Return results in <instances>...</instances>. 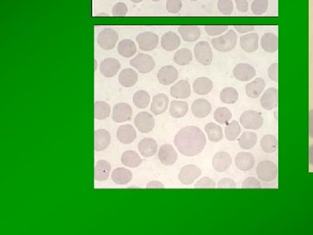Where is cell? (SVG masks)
<instances>
[{
    "instance_id": "1",
    "label": "cell",
    "mask_w": 313,
    "mask_h": 235,
    "mask_svg": "<svg viewBox=\"0 0 313 235\" xmlns=\"http://www.w3.org/2000/svg\"><path fill=\"white\" fill-rule=\"evenodd\" d=\"M174 144L178 152L184 156H196L204 150L206 137L197 126H185L176 134Z\"/></svg>"
},
{
    "instance_id": "2",
    "label": "cell",
    "mask_w": 313,
    "mask_h": 235,
    "mask_svg": "<svg viewBox=\"0 0 313 235\" xmlns=\"http://www.w3.org/2000/svg\"><path fill=\"white\" fill-rule=\"evenodd\" d=\"M238 41V36L233 30H230L225 34L211 39V44L217 51L227 52L234 49Z\"/></svg>"
},
{
    "instance_id": "3",
    "label": "cell",
    "mask_w": 313,
    "mask_h": 235,
    "mask_svg": "<svg viewBox=\"0 0 313 235\" xmlns=\"http://www.w3.org/2000/svg\"><path fill=\"white\" fill-rule=\"evenodd\" d=\"M256 173L260 181L264 182H271L277 178L278 167L273 161L264 160L258 165Z\"/></svg>"
},
{
    "instance_id": "4",
    "label": "cell",
    "mask_w": 313,
    "mask_h": 235,
    "mask_svg": "<svg viewBox=\"0 0 313 235\" xmlns=\"http://www.w3.org/2000/svg\"><path fill=\"white\" fill-rule=\"evenodd\" d=\"M240 123L244 128L249 130H257L261 128L264 124L262 114L256 111H246L240 116Z\"/></svg>"
},
{
    "instance_id": "5",
    "label": "cell",
    "mask_w": 313,
    "mask_h": 235,
    "mask_svg": "<svg viewBox=\"0 0 313 235\" xmlns=\"http://www.w3.org/2000/svg\"><path fill=\"white\" fill-rule=\"evenodd\" d=\"M130 64L141 73H149L155 67L154 58L146 53H139L130 61Z\"/></svg>"
},
{
    "instance_id": "6",
    "label": "cell",
    "mask_w": 313,
    "mask_h": 235,
    "mask_svg": "<svg viewBox=\"0 0 313 235\" xmlns=\"http://www.w3.org/2000/svg\"><path fill=\"white\" fill-rule=\"evenodd\" d=\"M194 55L201 65H210L212 62V50L207 41H200L195 44Z\"/></svg>"
},
{
    "instance_id": "7",
    "label": "cell",
    "mask_w": 313,
    "mask_h": 235,
    "mask_svg": "<svg viewBox=\"0 0 313 235\" xmlns=\"http://www.w3.org/2000/svg\"><path fill=\"white\" fill-rule=\"evenodd\" d=\"M136 39L139 47L144 51H153L158 44V36L152 31L140 32Z\"/></svg>"
},
{
    "instance_id": "8",
    "label": "cell",
    "mask_w": 313,
    "mask_h": 235,
    "mask_svg": "<svg viewBox=\"0 0 313 235\" xmlns=\"http://www.w3.org/2000/svg\"><path fill=\"white\" fill-rule=\"evenodd\" d=\"M119 40V34L113 29L106 28L100 31L98 36L99 46L105 50H112Z\"/></svg>"
},
{
    "instance_id": "9",
    "label": "cell",
    "mask_w": 313,
    "mask_h": 235,
    "mask_svg": "<svg viewBox=\"0 0 313 235\" xmlns=\"http://www.w3.org/2000/svg\"><path fill=\"white\" fill-rule=\"evenodd\" d=\"M134 125L140 133H148L153 131L155 126V120L151 113L141 112L138 113L134 119Z\"/></svg>"
},
{
    "instance_id": "10",
    "label": "cell",
    "mask_w": 313,
    "mask_h": 235,
    "mask_svg": "<svg viewBox=\"0 0 313 235\" xmlns=\"http://www.w3.org/2000/svg\"><path fill=\"white\" fill-rule=\"evenodd\" d=\"M201 174L202 171L199 167L195 165H186L181 168L178 174V180L182 184L188 186L192 184L200 176Z\"/></svg>"
},
{
    "instance_id": "11",
    "label": "cell",
    "mask_w": 313,
    "mask_h": 235,
    "mask_svg": "<svg viewBox=\"0 0 313 235\" xmlns=\"http://www.w3.org/2000/svg\"><path fill=\"white\" fill-rule=\"evenodd\" d=\"M133 117V108L126 103H119L113 107V119L116 123L129 121Z\"/></svg>"
},
{
    "instance_id": "12",
    "label": "cell",
    "mask_w": 313,
    "mask_h": 235,
    "mask_svg": "<svg viewBox=\"0 0 313 235\" xmlns=\"http://www.w3.org/2000/svg\"><path fill=\"white\" fill-rule=\"evenodd\" d=\"M178 78V72L172 65H164L157 72V80L161 85L173 84Z\"/></svg>"
},
{
    "instance_id": "13",
    "label": "cell",
    "mask_w": 313,
    "mask_h": 235,
    "mask_svg": "<svg viewBox=\"0 0 313 235\" xmlns=\"http://www.w3.org/2000/svg\"><path fill=\"white\" fill-rule=\"evenodd\" d=\"M233 75L239 81H250L256 76V70L249 64H238L233 69Z\"/></svg>"
},
{
    "instance_id": "14",
    "label": "cell",
    "mask_w": 313,
    "mask_h": 235,
    "mask_svg": "<svg viewBox=\"0 0 313 235\" xmlns=\"http://www.w3.org/2000/svg\"><path fill=\"white\" fill-rule=\"evenodd\" d=\"M232 157L225 152L217 153L212 159V167L218 173H223L228 170L232 166Z\"/></svg>"
},
{
    "instance_id": "15",
    "label": "cell",
    "mask_w": 313,
    "mask_h": 235,
    "mask_svg": "<svg viewBox=\"0 0 313 235\" xmlns=\"http://www.w3.org/2000/svg\"><path fill=\"white\" fill-rule=\"evenodd\" d=\"M120 63L119 60L114 58H105L101 64H100V72L102 75L107 78H112L113 76L116 75L120 69Z\"/></svg>"
},
{
    "instance_id": "16",
    "label": "cell",
    "mask_w": 313,
    "mask_h": 235,
    "mask_svg": "<svg viewBox=\"0 0 313 235\" xmlns=\"http://www.w3.org/2000/svg\"><path fill=\"white\" fill-rule=\"evenodd\" d=\"M158 159L165 166H171L176 162L177 154L174 147L170 144H164L158 151Z\"/></svg>"
},
{
    "instance_id": "17",
    "label": "cell",
    "mask_w": 313,
    "mask_h": 235,
    "mask_svg": "<svg viewBox=\"0 0 313 235\" xmlns=\"http://www.w3.org/2000/svg\"><path fill=\"white\" fill-rule=\"evenodd\" d=\"M278 101H279L278 90L274 87H271L267 89L263 94L260 99V104L264 109L270 111L278 106Z\"/></svg>"
},
{
    "instance_id": "18",
    "label": "cell",
    "mask_w": 313,
    "mask_h": 235,
    "mask_svg": "<svg viewBox=\"0 0 313 235\" xmlns=\"http://www.w3.org/2000/svg\"><path fill=\"white\" fill-rule=\"evenodd\" d=\"M191 112L196 118L203 119L207 117L211 112V103L204 99H196L192 103Z\"/></svg>"
},
{
    "instance_id": "19",
    "label": "cell",
    "mask_w": 313,
    "mask_h": 235,
    "mask_svg": "<svg viewBox=\"0 0 313 235\" xmlns=\"http://www.w3.org/2000/svg\"><path fill=\"white\" fill-rule=\"evenodd\" d=\"M136 130L131 125L119 126V129L117 131V139L120 143L125 145L133 143V141L136 140Z\"/></svg>"
},
{
    "instance_id": "20",
    "label": "cell",
    "mask_w": 313,
    "mask_h": 235,
    "mask_svg": "<svg viewBox=\"0 0 313 235\" xmlns=\"http://www.w3.org/2000/svg\"><path fill=\"white\" fill-rule=\"evenodd\" d=\"M170 94L176 99H188L191 95V85L186 80H179L170 87Z\"/></svg>"
},
{
    "instance_id": "21",
    "label": "cell",
    "mask_w": 313,
    "mask_h": 235,
    "mask_svg": "<svg viewBox=\"0 0 313 235\" xmlns=\"http://www.w3.org/2000/svg\"><path fill=\"white\" fill-rule=\"evenodd\" d=\"M169 106V98L164 93H158L154 96L151 105V111L155 115H160L166 112Z\"/></svg>"
},
{
    "instance_id": "22",
    "label": "cell",
    "mask_w": 313,
    "mask_h": 235,
    "mask_svg": "<svg viewBox=\"0 0 313 235\" xmlns=\"http://www.w3.org/2000/svg\"><path fill=\"white\" fill-rule=\"evenodd\" d=\"M235 165L239 170H252L255 165V158L250 153H239L235 158Z\"/></svg>"
},
{
    "instance_id": "23",
    "label": "cell",
    "mask_w": 313,
    "mask_h": 235,
    "mask_svg": "<svg viewBox=\"0 0 313 235\" xmlns=\"http://www.w3.org/2000/svg\"><path fill=\"white\" fill-rule=\"evenodd\" d=\"M180 43V37L173 31H167L161 38V46L164 51H174L179 47Z\"/></svg>"
},
{
    "instance_id": "24",
    "label": "cell",
    "mask_w": 313,
    "mask_h": 235,
    "mask_svg": "<svg viewBox=\"0 0 313 235\" xmlns=\"http://www.w3.org/2000/svg\"><path fill=\"white\" fill-rule=\"evenodd\" d=\"M111 142V134L105 129L96 130L94 133V149L101 152L106 149Z\"/></svg>"
},
{
    "instance_id": "25",
    "label": "cell",
    "mask_w": 313,
    "mask_h": 235,
    "mask_svg": "<svg viewBox=\"0 0 313 235\" xmlns=\"http://www.w3.org/2000/svg\"><path fill=\"white\" fill-rule=\"evenodd\" d=\"M240 45L246 52H254L259 49V35L255 32L243 35L240 38Z\"/></svg>"
},
{
    "instance_id": "26",
    "label": "cell",
    "mask_w": 313,
    "mask_h": 235,
    "mask_svg": "<svg viewBox=\"0 0 313 235\" xmlns=\"http://www.w3.org/2000/svg\"><path fill=\"white\" fill-rule=\"evenodd\" d=\"M181 38L186 42H194L201 35V30L197 25H180L178 27Z\"/></svg>"
},
{
    "instance_id": "27",
    "label": "cell",
    "mask_w": 313,
    "mask_h": 235,
    "mask_svg": "<svg viewBox=\"0 0 313 235\" xmlns=\"http://www.w3.org/2000/svg\"><path fill=\"white\" fill-rule=\"evenodd\" d=\"M266 87V82L262 78H257L245 86V92L250 98H259Z\"/></svg>"
},
{
    "instance_id": "28",
    "label": "cell",
    "mask_w": 313,
    "mask_h": 235,
    "mask_svg": "<svg viewBox=\"0 0 313 235\" xmlns=\"http://www.w3.org/2000/svg\"><path fill=\"white\" fill-rule=\"evenodd\" d=\"M138 148L140 151V154L142 156L152 157L156 154L157 150V144L156 141L151 138H145L140 141L138 145Z\"/></svg>"
},
{
    "instance_id": "29",
    "label": "cell",
    "mask_w": 313,
    "mask_h": 235,
    "mask_svg": "<svg viewBox=\"0 0 313 235\" xmlns=\"http://www.w3.org/2000/svg\"><path fill=\"white\" fill-rule=\"evenodd\" d=\"M213 83L207 77H198L193 83V91L198 95H206L211 92Z\"/></svg>"
},
{
    "instance_id": "30",
    "label": "cell",
    "mask_w": 313,
    "mask_h": 235,
    "mask_svg": "<svg viewBox=\"0 0 313 235\" xmlns=\"http://www.w3.org/2000/svg\"><path fill=\"white\" fill-rule=\"evenodd\" d=\"M139 75L135 70L127 68L122 70L119 75V81L125 87H132L136 84Z\"/></svg>"
},
{
    "instance_id": "31",
    "label": "cell",
    "mask_w": 313,
    "mask_h": 235,
    "mask_svg": "<svg viewBox=\"0 0 313 235\" xmlns=\"http://www.w3.org/2000/svg\"><path fill=\"white\" fill-rule=\"evenodd\" d=\"M261 46L266 52H276L279 49V38L277 35L272 32L266 33L261 38Z\"/></svg>"
},
{
    "instance_id": "32",
    "label": "cell",
    "mask_w": 313,
    "mask_h": 235,
    "mask_svg": "<svg viewBox=\"0 0 313 235\" xmlns=\"http://www.w3.org/2000/svg\"><path fill=\"white\" fill-rule=\"evenodd\" d=\"M111 172V164L106 160H99L95 166L94 178L97 181H105L108 179Z\"/></svg>"
},
{
    "instance_id": "33",
    "label": "cell",
    "mask_w": 313,
    "mask_h": 235,
    "mask_svg": "<svg viewBox=\"0 0 313 235\" xmlns=\"http://www.w3.org/2000/svg\"><path fill=\"white\" fill-rule=\"evenodd\" d=\"M133 179V174L129 169L119 167L112 173V180L118 185H126Z\"/></svg>"
},
{
    "instance_id": "34",
    "label": "cell",
    "mask_w": 313,
    "mask_h": 235,
    "mask_svg": "<svg viewBox=\"0 0 313 235\" xmlns=\"http://www.w3.org/2000/svg\"><path fill=\"white\" fill-rule=\"evenodd\" d=\"M189 106L188 104L184 101L181 100H173L170 104V116L173 117L175 119H179L182 117L185 116L188 113Z\"/></svg>"
},
{
    "instance_id": "35",
    "label": "cell",
    "mask_w": 313,
    "mask_h": 235,
    "mask_svg": "<svg viewBox=\"0 0 313 235\" xmlns=\"http://www.w3.org/2000/svg\"><path fill=\"white\" fill-rule=\"evenodd\" d=\"M121 162L126 167L135 168L142 163V160H141L139 154L136 153L135 151L129 150L126 151L121 155Z\"/></svg>"
},
{
    "instance_id": "36",
    "label": "cell",
    "mask_w": 313,
    "mask_h": 235,
    "mask_svg": "<svg viewBox=\"0 0 313 235\" xmlns=\"http://www.w3.org/2000/svg\"><path fill=\"white\" fill-rule=\"evenodd\" d=\"M205 133H207L208 139L211 142H219L223 140V130L220 126L216 123H208L204 127Z\"/></svg>"
},
{
    "instance_id": "37",
    "label": "cell",
    "mask_w": 313,
    "mask_h": 235,
    "mask_svg": "<svg viewBox=\"0 0 313 235\" xmlns=\"http://www.w3.org/2000/svg\"><path fill=\"white\" fill-rule=\"evenodd\" d=\"M118 51L119 54L125 58H131L136 53V44L131 39H123L118 45Z\"/></svg>"
},
{
    "instance_id": "38",
    "label": "cell",
    "mask_w": 313,
    "mask_h": 235,
    "mask_svg": "<svg viewBox=\"0 0 313 235\" xmlns=\"http://www.w3.org/2000/svg\"><path fill=\"white\" fill-rule=\"evenodd\" d=\"M258 141V136L255 133L252 132H245L242 133L241 136L238 139V145L242 149H252V147H255Z\"/></svg>"
},
{
    "instance_id": "39",
    "label": "cell",
    "mask_w": 313,
    "mask_h": 235,
    "mask_svg": "<svg viewBox=\"0 0 313 235\" xmlns=\"http://www.w3.org/2000/svg\"><path fill=\"white\" fill-rule=\"evenodd\" d=\"M260 147L266 154H273L278 149V140L274 135L267 134L263 137Z\"/></svg>"
},
{
    "instance_id": "40",
    "label": "cell",
    "mask_w": 313,
    "mask_h": 235,
    "mask_svg": "<svg viewBox=\"0 0 313 235\" xmlns=\"http://www.w3.org/2000/svg\"><path fill=\"white\" fill-rule=\"evenodd\" d=\"M192 52L190 49L183 48L180 49L174 55L173 60L177 65H187L192 61Z\"/></svg>"
},
{
    "instance_id": "41",
    "label": "cell",
    "mask_w": 313,
    "mask_h": 235,
    "mask_svg": "<svg viewBox=\"0 0 313 235\" xmlns=\"http://www.w3.org/2000/svg\"><path fill=\"white\" fill-rule=\"evenodd\" d=\"M111 114V107L105 101H96L94 103V117L96 119H106Z\"/></svg>"
},
{
    "instance_id": "42",
    "label": "cell",
    "mask_w": 313,
    "mask_h": 235,
    "mask_svg": "<svg viewBox=\"0 0 313 235\" xmlns=\"http://www.w3.org/2000/svg\"><path fill=\"white\" fill-rule=\"evenodd\" d=\"M151 97L148 92L140 90L134 93L133 95V103L134 105L139 107L140 109H145L147 106H149L150 103Z\"/></svg>"
},
{
    "instance_id": "43",
    "label": "cell",
    "mask_w": 313,
    "mask_h": 235,
    "mask_svg": "<svg viewBox=\"0 0 313 235\" xmlns=\"http://www.w3.org/2000/svg\"><path fill=\"white\" fill-rule=\"evenodd\" d=\"M220 100L225 104H234L238 99V92L233 87H225L220 92Z\"/></svg>"
},
{
    "instance_id": "44",
    "label": "cell",
    "mask_w": 313,
    "mask_h": 235,
    "mask_svg": "<svg viewBox=\"0 0 313 235\" xmlns=\"http://www.w3.org/2000/svg\"><path fill=\"white\" fill-rule=\"evenodd\" d=\"M241 133V127L238 121L232 120L229 122L225 128V137L229 141H234Z\"/></svg>"
},
{
    "instance_id": "45",
    "label": "cell",
    "mask_w": 313,
    "mask_h": 235,
    "mask_svg": "<svg viewBox=\"0 0 313 235\" xmlns=\"http://www.w3.org/2000/svg\"><path fill=\"white\" fill-rule=\"evenodd\" d=\"M214 119L217 122L227 125L232 119V113L227 107H218L214 112Z\"/></svg>"
},
{
    "instance_id": "46",
    "label": "cell",
    "mask_w": 313,
    "mask_h": 235,
    "mask_svg": "<svg viewBox=\"0 0 313 235\" xmlns=\"http://www.w3.org/2000/svg\"><path fill=\"white\" fill-rule=\"evenodd\" d=\"M268 9V0H253L252 3V13L262 15Z\"/></svg>"
},
{
    "instance_id": "47",
    "label": "cell",
    "mask_w": 313,
    "mask_h": 235,
    "mask_svg": "<svg viewBox=\"0 0 313 235\" xmlns=\"http://www.w3.org/2000/svg\"><path fill=\"white\" fill-rule=\"evenodd\" d=\"M218 8L223 15H231L234 5L232 0H218Z\"/></svg>"
},
{
    "instance_id": "48",
    "label": "cell",
    "mask_w": 313,
    "mask_h": 235,
    "mask_svg": "<svg viewBox=\"0 0 313 235\" xmlns=\"http://www.w3.org/2000/svg\"><path fill=\"white\" fill-rule=\"evenodd\" d=\"M228 25H205L204 30L210 36H217L227 31Z\"/></svg>"
},
{
    "instance_id": "49",
    "label": "cell",
    "mask_w": 313,
    "mask_h": 235,
    "mask_svg": "<svg viewBox=\"0 0 313 235\" xmlns=\"http://www.w3.org/2000/svg\"><path fill=\"white\" fill-rule=\"evenodd\" d=\"M262 188L261 184L259 182V180L255 177H248L247 179H245L244 182L242 183V188H245V189H260Z\"/></svg>"
},
{
    "instance_id": "50",
    "label": "cell",
    "mask_w": 313,
    "mask_h": 235,
    "mask_svg": "<svg viewBox=\"0 0 313 235\" xmlns=\"http://www.w3.org/2000/svg\"><path fill=\"white\" fill-rule=\"evenodd\" d=\"M182 8L181 0H167L166 9L170 13H177Z\"/></svg>"
},
{
    "instance_id": "51",
    "label": "cell",
    "mask_w": 313,
    "mask_h": 235,
    "mask_svg": "<svg viewBox=\"0 0 313 235\" xmlns=\"http://www.w3.org/2000/svg\"><path fill=\"white\" fill-rule=\"evenodd\" d=\"M216 183L209 177H203L195 184V188H214Z\"/></svg>"
},
{
    "instance_id": "52",
    "label": "cell",
    "mask_w": 313,
    "mask_h": 235,
    "mask_svg": "<svg viewBox=\"0 0 313 235\" xmlns=\"http://www.w3.org/2000/svg\"><path fill=\"white\" fill-rule=\"evenodd\" d=\"M128 11L126 3H118L113 6V15L114 17H125Z\"/></svg>"
},
{
    "instance_id": "53",
    "label": "cell",
    "mask_w": 313,
    "mask_h": 235,
    "mask_svg": "<svg viewBox=\"0 0 313 235\" xmlns=\"http://www.w3.org/2000/svg\"><path fill=\"white\" fill-rule=\"evenodd\" d=\"M268 76L273 81H279V65L277 63L270 65L269 69H268Z\"/></svg>"
},
{
    "instance_id": "54",
    "label": "cell",
    "mask_w": 313,
    "mask_h": 235,
    "mask_svg": "<svg viewBox=\"0 0 313 235\" xmlns=\"http://www.w3.org/2000/svg\"><path fill=\"white\" fill-rule=\"evenodd\" d=\"M218 188H232L234 189L236 188V183L235 181L230 178H224L220 181H218Z\"/></svg>"
},
{
    "instance_id": "55",
    "label": "cell",
    "mask_w": 313,
    "mask_h": 235,
    "mask_svg": "<svg viewBox=\"0 0 313 235\" xmlns=\"http://www.w3.org/2000/svg\"><path fill=\"white\" fill-rule=\"evenodd\" d=\"M236 7L240 12H246L249 9L247 0H234Z\"/></svg>"
},
{
    "instance_id": "56",
    "label": "cell",
    "mask_w": 313,
    "mask_h": 235,
    "mask_svg": "<svg viewBox=\"0 0 313 235\" xmlns=\"http://www.w3.org/2000/svg\"><path fill=\"white\" fill-rule=\"evenodd\" d=\"M235 29L236 31L239 32V33H246L249 31H252L255 29V26L253 25H235Z\"/></svg>"
},
{
    "instance_id": "57",
    "label": "cell",
    "mask_w": 313,
    "mask_h": 235,
    "mask_svg": "<svg viewBox=\"0 0 313 235\" xmlns=\"http://www.w3.org/2000/svg\"><path fill=\"white\" fill-rule=\"evenodd\" d=\"M147 188H160V189H163L164 188V186H163L161 182L159 181H151L150 183H148L147 185Z\"/></svg>"
},
{
    "instance_id": "58",
    "label": "cell",
    "mask_w": 313,
    "mask_h": 235,
    "mask_svg": "<svg viewBox=\"0 0 313 235\" xmlns=\"http://www.w3.org/2000/svg\"><path fill=\"white\" fill-rule=\"evenodd\" d=\"M309 135L313 139V109L309 113Z\"/></svg>"
},
{
    "instance_id": "59",
    "label": "cell",
    "mask_w": 313,
    "mask_h": 235,
    "mask_svg": "<svg viewBox=\"0 0 313 235\" xmlns=\"http://www.w3.org/2000/svg\"><path fill=\"white\" fill-rule=\"evenodd\" d=\"M309 163L313 166V145L309 148Z\"/></svg>"
},
{
    "instance_id": "60",
    "label": "cell",
    "mask_w": 313,
    "mask_h": 235,
    "mask_svg": "<svg viewBox=\"0 0 313 235\" xmlns=\"http://www.w3.org/2000/svg\"><path fill=\"white\" fill-rule=\"evenodd\" d=\"M131 1H132V2H133V3H140V2H142V1H143V0H131Z\"/></svg>"
},
{
    "instance_id": "61",
    "label": "cell",
    "mask_w": 313,
    "mask_h": 235,
    "mask_svg": "<svg viewBox=\"0 0 313 235\" xmlns=\"http://www.w3.org/2000/svg\"><path fill=\"white\" fill-rule=\"evenodd\" d=\"M152 1H154V2H159L160 0H152Z\"/></svg>"
},
{
    "instance_id": "62",
    "label": "cell",
    "mask_w": 313,
    "mask_h": 235,
    "mask_svg": "<svg viewBox=\"0 0 313 235\" xmlns=\"http://www.w3.org/2000/svg\"><path fill=\"white\" fill-rule=\"evenodd\" d=\"M191 1H197V0H191Z\"/></svg>"
}]
</instances>
